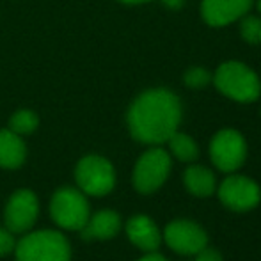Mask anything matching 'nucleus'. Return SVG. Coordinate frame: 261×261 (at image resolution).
I'll use <instances>...</instances> for the list:
<instances>
[{"mask_svg":"<svg viewBox=\"0 0 261 261\" xmlns=\"http://www.w3.org/2000/svg\"><path fill=\"white\" fill-rule=\"evenodd\" d=\"M181 123V101L167 89L142 93L128 110V128L135 141L144 144L167 142Z\"/></svg>","mask_w":261,"mask_h":261,"instance_id":"1","label":"nucleus"},{"mask_svg":"<svg viewBox=\"0 0 261 261\" xmlns=\"http://www.w3.org/2000/svg\"><path fill=\"white\" fill-rule=\"evenodd\" d=\"M213 84L224 96L240 103L256 101L261 94V82L249 66L237 61L224 62L213 75Z\"/></svg>","mask_w":261,"mask_h":261,"instance_id":"2","label":"nucleus"},{"mask_svg":"<svg viewBox=\"0 0 261 261\" xmlns=\"http://www.w3.org/2000/svg\"><path fill=\"white\" fill-rule=\"evenodd\" d=\"M16 261H69L71 249L59 231L45 229L23 237L14 247Z\"/></svg>","mask_w":261,"mask_h":261,"instance_id":"3","label":"nucleus"},{"mask_svg":"<svg viewBox=\"0 0 261 261\" xmlns=\"http://www.w3.org/2000/svg\"><path fill=\"white\" fill-rule=\"evenodd\" d=\"M50 213L57 226L64 229H82L89 219V203L82 190L64 187L54 194Z\"/></svg>","mask_w":261,"mask_h":261,"instance_id":"4","label":"nucleus"},{"mask_svg":"<svg viewBox=\"0 0 261 261\" xmlns=\"http://www.w3.org/2000/svg\"><path fill=\"white\" fill-rule=\"evenodd\" d=\"M75 178L80 190L89 196H107L116 185L112 164L98 155L84 156L76 165Z\"/></svg>","mask_w":261,"mask_h":261,"instance_id":"5","label":"nucleus"},{"mask_svg":"<svg viewBox=\"0 0 261 261\" xmlns=\"http://www.w3.org/2000/svg\"><path fill=\"white\" fill-rule=\"evenodd\" d=\"M171 172V156L162 148H151L137 160L134 169V187L141 194L160 189Z\"/></svg>","mask_w":261,"mask_h":261,"instance_id":"6","label":"nucleus"},{"mask_svg":"<svg viewBox=\"0 0 261 261\" xmlns=\"http://www.w3.org/2000/svg\"><path fill=\"white\" fill-rule=\"evenodd\" d=\"M210 156H212L213 165L222 172H234L242 167L247 156L245 139L242 137L240 132L231 130V128L220 130L212 139Z\"/></svg>","mask_w":261,"mask_h":261,"instance_id":"7","label":"nucleus"},{"mask_svg":"<svg viewBox=\"0 0 261 261\" xmlns=\"http://www.w3.org/2000/svg\"><path fill=\"white\" fill-rule=\"evenodd\" d=\"M217 194H219L220 203L233 212H249L258 206L261 201V190L258 183L247 176L238 174L227 176L220 183Z\"/></svg>","mask_w":261,"mask_h":261,"instance_id":"8","label":"nucleus"},{"mask_svg":"<svg viewBox=\"0 0 261 261\" xmlns=\"http://www.w3.org/2000/svg\"><path fill=\"white\" fill-rule=\"evenodd\" d=\"M165 244L178 254H197L208 245V234L199 224L194 220L178 219L167 224L164 231Z\"/></svg>","mask_w":261,"mask_h":261,"instance_id":"9","label":"nucleus"},{"mask_svg":"<svg viewBox=\"0 0 261 261\" xmlns=\"http://www.w3.org/2000/svg\"><path fill=\"white\" fill-rule=\"evenodd\" d=\"M39 213L38 197L32 190H16L7 201L4 220L11 233H25L34 226Z\"/></svg>","mask_w":261,"mask_h":261,"instance_id":"10","label":"nucleus"},{"mask_svg":"<svg viewBox=\"0 0 261 261\" xmlns=\"http://www.w3.org/2000/svg\"><path fill=\"white\" fill-rule=\"evenodd\" d=\"M254 0H203L201 16L212 27H224L251 11Z\"/></svg>","mask_w":261,"mask_h":261,"instance_id":"11","label":"nucleus"},{"mask_svg":"<svg viewBox=\"0 0 261 261\" xmlns=\"http://www.w3.org/2000/svg\"><path fill=\"white\" fill-rule=\"evenodd\" d=\"M130 242L144 252H155L162 244V234L156 224L146 215H135L126 222Z\"/></svg>","mask_w":261,"mask_h":261,"instance_id":"12","label":"nucleus"},{"mask_svg":"<svg viewBox=\"0 0 261 261\" xmlns=\"http://www.w3.org/2000/svg\"><path fill=\"white\" fill-rule=\"evenodd\" d=\"M121 229V219L112 210H101L89 217L86 226L82 227L84 240H110Z\"/></svg>","mask_w":261,"mask_h":261,"instance_id":"13","label":"nucleus"},{"mask_svg":"<svg viewBox=\"0 0 261 261\" xmlns=\"http://www.w3.org/2000/svg\"><path fill=\"white\" fill-rule=\"evenodd\" d=\"M27 148L20 135L11 130H0V167L18 169L25 162Z\"/></svg>","mask_w":261,"mask_h":261,"instance_id":"14","label":"nucleus"},{"mask_svg":"<svg viewBox=\"0 0 261 261\" xmlns=\"http://www.w3.org/2000/svg\"><path fill=\"white\" fill-rule=\"evenodd\" d=\"M183 181H185L187 190L196 197H210L217 187L213 172L201 165H190L185 171Z\"/></svg>","mask_w":261,"mask_h":261,"instance_id":"15","label":"nucleus"},{"mask_svg":"<svg viewBox=\"0 0 261 261\" xmlns=\"http://www.w3.org/2000/svg\"><path fill=\"white\" fill-rule=\"evenodd\" d=\"M167 142H169V148H171V153L178 158V160L194 162L199 156V148H197L196 141H194L192 137H189L187 134L174 132V134L169 137Z\"/></svg>","mask_w":261,"mask_h":261,"instance_id":"16","label":"nucleus"},{"mask_svg":"<svg viewBox=\"0 0 261 261\" xmlns=\"http://www.w3.org/2000/svg\"><path fill=\"white\" fill-rule=\"evenodd\" d=\"M38 124L39 119L34 112H31V110H20V112L13 114V117H11L9 130L18 135H25V134H32L38 128Z\"/></svg>","mask_w":261,"mask_h":261,"instance_id":"17","label":"nucleus"},{"mask_svg":"<svg viewBox=\"0 0 261 261\" xmlns=\"http://www.w3.org/2000/svg\"><path fill=\"white\" fill-rule=\"evenodd\" d=\"M240 34L249 45H259L261 43V18L254 14L242 16Z\"/></svg>","mask_w":261,"mask_h":261,"instance_id":"18","label":"nucleus"},{"mask_svg":"<svg viewBox=\"0 0 261 261\" xmlns=\"http://www.w3.org/2000/svg\"><path fill=\"white\" fill-rule=\"evenodd\" d=\"M183 80H185V86L190 87V89H203V87H206L208 84H210V80H212V75H210V73L204 68H199V66H196V68H189V69H187Z\"/></svg>","mask_w":261,"mask_h":261,"instance_id":"19","label":"nucleus"},{"mask_svg":"<svg viewBox=\"0 0 261 261\" xmlns=\"http://www.w3.org/2000/svg\"><path fill=\"white\" fill-rule=\"evenodd\" d=\"M14 233H11L9 229H4V227H0V256H6L9 254L11 251H14V247H16V242H14Z\"/></svg>","mask_w":261,"mask_h":261,"instance_id":"20","label":"nucleus"},{"mask_svg":"<svg viewBox=\"0 0 261 261\" xmlns=\"http://www.w3.org/2000/svg\"><path fill=\"white\" fill-rule=\"evenodd\" d=\"M197 258L196 261H222V256L219 254V251H215V249L212 247H203L199 252H197Z\"/></svg>","mask_w":261,"mask_h":261,"instance_id":"21","label":"nucleus"},{"mask_svg":"<svg viewBox=\"0 0 261 261\" xmlns=\"http://www.w3.org/2000/svg\"><path fill=\"white\" fill-rule=\"evenodd\" d=\"M137 261H167L162 254H156V252H148L144 258L137 259Z\"/></svg>","mask_w":261,"mask_h":261,"instance_id":"22","label":"nucleus"},{"mask_svg":"<svg viewBox=\"0 0 261 261\" xmlns=\"http://www.w3.org/2000/svg\"><path fill=\"white\" fill-rule=\"evenodd\" d=\"M121 2H126V4H142V2H149V0H121Z\"/></svg>","mask_w":261,"mask_h":261,"instance_id":"23","label":"nucleus"},{"mask_svg":"<svg viewBox=\"0 0 261 261\" xmlns=\"http://www.w3.org/2000/svg\"><path fill=\"white\" fill-rule=\"evenodd\" d=\"M258 9H259V13H261V0H258Z\"/></svg>","mask_w":261,"mask_h":261,"instance_id":"24","label":"nucleus"}]
</instances>
